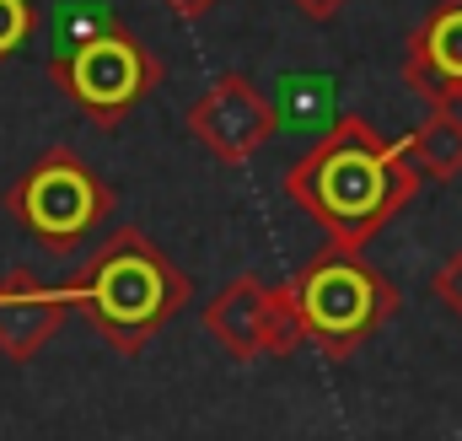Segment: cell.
Wrapping results in <instances>:
<instances>
[{
  "label": "cell",
  "instance_id": "obj_6",
  "mask_svg": "<svg viewBox=\"0 0 462 441\" xmlns=\"http://www.w3.org/2000/svg\"><path fill=\"white\" fill-rule=\"evenodd\" d=\"M205 329L231 361H258V355L285 361V355L301 350V329H296V313L285 302V286H269L253 269L231 275L226 286L210 296Z\"/></svg>",
  "mask_w": 462,
  "mask_h": 441
},
{
  "label": "cell",
  "instance_id": "obj_13",
  "mask_svg": "<svg viewBox=\"0 0 462 441\" xmlns=\"http://www.w3.org/2000/svg\"><path fill=\"white\" fill-rule=\"evenodd\" d=\"M430 291L441 296V307H447V313H457V318H462V248L447 258V264H441V269H436Z\"/></svg>",
  "mask_w": 462,
  "mask_h": 441
},
{
  "label": "cell",
  "instance_id": "obj_1",
  "mask_svg": "<svg viewBox=\"0 0 462 441\" xmlns=\"http://www.w3.org/2000/svg\"><path fill=\"white\" fill-rule=\"evenodd\" d=\"M420 183L425 178L414 173L403 140L376 135V124L360 113L334 118L318 135V145L296 156L285 173L291 205L328 237V248L345 253H365L387 220L403 205H414Z\"/></svg>",
  "mask_w": 462,
  "mask_h": 441
},
{
  "label": "cell",
  "instance_id": "obj_12",
  "mask_svg": "<svg viewBox=\"0 0 462 441\" xmlns=\"http://www.w3.org/2000/svg\"><path fill=\"white\" fill-rule=\"evenodd\" d=\"M38 27V5L32 0H0V60H11Z\"/></svg>",
  "mask_w": 462,
  "mask_h": 441
},
{
  "label": "cell",
  "instance_id": "obj_2",
  "mask_svg": "<svg viewBox=\"0 0 462 441\" xmlns=\"http://www.w3.org/2000/svg\"><path fill=\"white\" fill-rule=\"evenodd\" d=\"M162 54L103 0H70L49 22V81L97 129H118L162 87Z\"/></svg>",
  "mask_w": 462,
  "mask_h": 441
},
{
  "label": "cell",
  "instance_id": "obj_4",
  "mask_svg": "<svg viewBox=\"0 0 462 441\" xmlns=\"http://www.w3.org/2000/svg\"><path fill=\"white\" fill-rule=\"evenodd\" d=\"M285 302L296 313L301 344L328 361H345L387 329V318L398 313V286L376 264H365V253L328 248L285 280Z\"/></svg>",
  "mask_w": 462,
  "mask_h": 441
},
{
  "label": "cell",
  "instance_id": "obj_7",
  "mask_svg": "<svg viewBox=\"0 0 462 441\" xmlns=\"http://www.w3.org/2000/svg\"><path fill=\"white\" fill-rule=\"evenodd\" d=\"M189 135L221 162V167H242L263 151V140L274 135V113H269V98L253 87V76L242 70H226L210 81V92L189 108Z\"/></svg>",
  "mask_w": 462,
  "mask_h": 441
},
{
  "label": "cell",
  "instance_id": "obj_9",
  "mask_svg": "<svg viewBox=\"0 0 462 441\" xmlns=\"http://www.w3.org/2000/svg\"><path fill=\"white\" fill-rule=\"evenodd\" d=\"M403 81L430 103V108H457L462 103V0H441L403 49Z\"/></svg>",
  "mask_w": 462,
  "mask_h": 441
},
{
  "label": "cell",
  "instance_id": "obj_15",
  "mask_svg": "<svg viewBox=\"0 0 462 441\" xmlns=\"http://www.w3.org/2000/svg\"><path fill=\"white\" fill-rule=\"evenodd\" d=\"M172 16H183V22H194V16H205V11H216L221 0H162Z\"/></svg>",
  "mask_w": 462,
  "mask_h": 441
},
{
  "label": "cell",
  "instance_id": "obj_14",
  "mask_svg": "<svg viewBox=\"0 0 462 441\" xmlns=\"http://www.w3.org/2000/svg\"><path fill=\"white\" fill-rule=\"evenodd\" d=\"M291 5H296L301 16H312V22H334L349 0H291Z\"/></svg>",
  "mask_w": 462,
  "mask_h": 441
},
{
  "label": "cell",
  "instance_id": "obj_11",
  "mask_svg": "<svg viewBox=\"0 0 462 441\" xmlns=\"http://www.w3.org/2000/svg\"><path fill=\"white\" fill-rule=\"evenodd\" d=\"M403 151L414 162L420 178H436V183H457L462 178V118L457 108H430V118L403 135Z\"/></svg>",
  "mask_w": 462,
  "mask_h": 441
},
{
  "label": "cell",
  "instance_id": "obj_10",
  "mask_svg": "<svg viewBox=\"0 0 462 441\" xmlns=\"http://www.w3.org/2000/svg\"><path fill=\"white\" fill-rule=\"evenodd\" d=\"M269 113H274V129L323 135L339 118V76H328V70H285V76H274Z\"/></svg>",
  "mask_w": 462,
  "mask_h": 441
},
{
  "label": "cell",
  "instance_id": "obj_5",
  "mask_svg": "<svg viewBox=\"0 0 462 441\" xmlns=\"http://www.w3.org/2000/svg\"><path fill=\"white\" fill-rule=\"evenodd\" d=\"M114 211V189L92 173L87 156H76L70 145L43 151L32 167H22V178L5 189V216L16 220L27 237H38L54 253L81 248Z\"/></svg>",
  "mask_w": 462,
  "mask_h": 441
},
{
  "label": "cell",
  "instance_id": "obj_8",
  "mask_svg": "<svg viewBox=\"0 0 462 441\" xmlns=\"http://www.w3.org/2000/svg\"><path fill=\"white\" fill-rule=\"evenodd\" d=\"M76 313V296H70V280L65 286H43L32 269H5L0 275V355L5 361H32L60 324Z\"/></svg>",
  "mask_w": 462,
  "mask_h": 441
},
{
  "label": "cell",
  "instance_id": "obj_3",
  "mask_svg": "<svg viewBox=\"0 0 462 441\" xmlns=\"http://www.w3.org/2000/svg\"><path fill=\"white\" fill-rule=\"evenodd\" d=\"M70 296L92 318V329L103 333L108 350L140 355L189 307L194 280L140 226H118L114 237H103V248L87 258V269L70 280Z\"/></svg>",
  "mask_w": 462,
  "mask_h": 441
}]
</instances>
